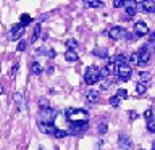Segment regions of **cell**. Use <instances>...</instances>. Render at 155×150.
Instances as JSON below:
<instances>
[{"mask_svg":"<svg viewBox=\"0 0 155 150\" xmlns=\"http://www.w3.org/2000/svg\"><path fill=\"white\" fill-rule=\"evenodd\" d=\"M116 97L120 100H124V99H128V92H126V89H118L116 90Z\"/></svg>","mask_w":155,"mask_h":150,"instance_id":"cell-27","label":"cell"},{"mask_svg":"<svg viewBox=\"0 0 155 150\" xmlns=\"http://www.w3.org/2000/svg\"><path fill=\"white\" fill-rule=\"evenodd\" d=\"M140 150H144V148H140Z\"/></svg>","mask_w":155,"mask_h":150,"instance_id":"cell-45","label":"cell"},{"mask_svg":"<svg viewBox=\"0 0 155 150\" xmlns=\"http://www.w3.org/2000/svg\"><path fill=\"white\" fill-rule=\"evenodd\" d=\"M118 145H120V148H123V150H129L131 148V139L128 137L126 134H120V140H118Z\"/></svg>","mask_w":155,"mask_h":150,"instance_id":"cell-12","label":"cell"},{"mask_svg":"<svg viewBox=\"0 0 155 150\" xmlns=\"http://www.w3.org/2000/svg\"><path fill=\"white\" fill-rule=\"evenodd\" d=\"M152 115H153V111H152V110H150V108L144 111V118H145V119H147V121H149V119H152Z\"/></svg>","mask_w":155,"mask_h":150,"instance_id":"cell-36","label":"cell"},{"mask_svg":"<svg viewBox=\"0 0 155 150\" xmlns=\"http://www.w3.org/2000/svg\"><path fill=\"white\" fill-rule=\"evenodd\" d=\"M39 106H41V110L50 108V103H48V100L45 99V97H41V99H39Z\"/></svg>","mask_w":155,"mask_h":150,"instance_id":"cell-26","label":"cell"},{"mask_svg":"<svg viewBox=\"0 0 155 150\" xmlns=\"http://www.w3.org/2000/svg\"><path fill=\"white\" fill-rule=\"evenodd\" d=\"M84 5L87 8H99V7H102V2H86Z\"/></svg>","mask_w":155,"mask_h":150,"instance_id":"cell-31","label":"cell"},{"mask_svg":"<svg viewBox=\"0 0 155 150\" xmlns=\"http://www.w3.org/2000/svg\"><path fill=\"white\" fill-rule=\"evenodd\" d=\"M116 74H118V81L121 82H126L131 79V74H133V70H131L129 65H121L118 66V70H116Z\"/></svg>","mask_w":155,"mask_h":150,"instance_id":"cell-5","label":"cell"},{"mask_svg":"<svg viewBox=\"0 0 155 150\" xmlns=\"http://www.w3.org/2000/svg\"><path fill=\"white\" fill-rule=\"evenodd\" d=\"M124 39H126V41H128V42H134V41H136V36H134L133 32H126Z\"/></svg>","mask_w":155,"mask_h":150,"instance_id":"cell-35","label":"cell"},{"mask_svg":"<svg viewBox=\"0 0 155 150\" xmlns=\"http://www.w3.org/2000/svg\"><path fill=\"white\" fill-rule=\"evenodd\" d=\"M19 19H21V21H19V24H21V26H23V28H26V26H28V24H29V23H31V21H32V18H31V16H29V15H26V13H23V15H21V16H19Z\"/></svg>","mask_w":155,"mask_h":150,"instance_id":"cell-20","label":"cell"},{"mask_svg":"<svg viewBox=\"0 0 155 150\" xmlns=\"http://www.w3.org/2000/svg\"><path fill=\"white\" fill-rule=\"evenodd\" d=\"M23 32H24V28L21 26V24H13V28L10 29L8 32V39L10 41H18L19 37H23Z\"/></svg>","mask_w":155,"mask_h":150,"instance_id":"cell-8","label":"cell"},{"mask_svg":"<svg viewBox=\"0 0 155 150\" xmlns=\"http://www.w3.org/2000/svg\"><path fill=\"white\" fill-rule=\"evenodd\" d=\"M89 124L87 121H76V123H71L70 129L66 131V134H71V135H78V134H82L84 131H87Z\"/></svg>","mask_w":155,"mask_h":150,"instance_id":"cell-4","label":"cell"},{"mask_svg":"<svg viewBox=\"0 0 155 150\" xmlns=\"http://www.w3.org/2000/svg\"><path fill=\"white\" fill-rule=\"evenodd\" d=\"M139 77H140V82L144 84V82H147V81L152 79V74H150L149 71H140L139 73Z\"/></svg>","mask_w":155,"mask_h":150,"instance_id":"cell-22","label":"cell"},{"mask_svg":"<svg viewBox=\"0 0 155 150\" xmlns=\"http://www.w3.org/2000/svg\"><path fill=\"white\" fill-rule=\"evenodd\" d=\"M113 7H115V8H121V7H124V2H121V0H116V2H113Z\"/></svg>","mask_w":155,"mask_h":150,"instance_id":"cell-38","label":"cell"},{"mask_svg":"<svg viewBox=\"0 0 155 150\" xmlns=\"http://www.w3.org/2000/svg\"><path fill=\"white\" fill-rule=\"evenodd\" d=\"M92 53H94L95 57H99V58H107L108 57V50H107V48H94V50H92Z\"/></svg>","mask_w":155,"mask_h":150,"instance_id":"cell-18","label":"cell"},{"mask_svg":"<svg viewBox=\"0 0 155 150\" xmlns=\"http://www.w3.org/2000/svg\"><path fill=\"white\" fill-rule=\"evenodd\" d=\"M26 47H28V42H26V39H23V41H19L16 50L18 52H24V48H26Z\"/></svg>","mask_w":155,"mask_h":150,"instance_id":"cell-32","label":"cell"},{"mask_svg":"<svg viewBox=\"0 0 155 150\" xmlns=\"http://www.w3.org/2000/svg\"><path fill=\"white\" fill-rule=\"evenodd\" d=\"M31 70H32V73H34L36 76H39V74L42 73V66H41V63H39V61H32Z\"/></svg>","mask_w":155,"mask_h":150,"instance_id":"cell-21","label":"cell"},{"mask_svg":"<svg viewBox=\"0 0 155 150\" xmlns=\"http://www.w3.org/2000/svg\"><path fill=\"white\" fill-rule=\"evenodd\" d=\"M66 47H68V50H76L78 41H76V39H68V41H66Z\"/></svg>","mask_w":155,"mask_h":150,"instance_id":"cell-23","label":"cell"},{"mask_svg":"<svg viewBox=\"0 0 155 150\" xmlns=\"http://www.w3.org/2000/svg\"><path fill=\"white\" fill-rule=\"evenodd\" d=\"M86 99H87V102H89V103H97V102H99V92L94 90V89H91V90L86 94Z\"/></svg>","mask_w":155,"mask_h":150,"instance_id":"cell-15","label":"cell"},{"mask_svg":"<svg viewBox=\"0 0 155 150\" xmlns=\"http://www.w3.org/2000/svg\"><path fill=\"white\" fill-rule=\"evenodd\" d=\"M39 150H44V148H42V147H41V148H39Z\"/></svg>","mask_w":155,"mask_h":150,"instance_id":"cell-44","label":"cell"},{"mask_svg":"<svg viewBox=\"0 0 155 150\" xmlns=\"http://www.w3.org/2000/svg\"><path fill=\"white\" fill-rule=\"evenodd\" d=\"M13 100H15V103H16L18 106V110L19 111H23L24 110V99H23V94H13Z\"/></svg>","mask_w":155,"mask_h":150,"instance_id":"cell-16","label":"cell"},{"mask_svg":"<svg viewBox=\"0 0 155 150\" xmlns=\"http://www.w3.org/2000/svg\"><path fill=\"white\" fill-rule=\"evenodd\" d=\"M52 135H53V137H57V139H61V137H65V135H68V134H66V131H63V129H58V128H57V129H55V132H53Z\"/></svg>","mask_w":155,"mask_h":150,"instance_id":"cell-28","label":"cell"},{"mask_svg":"<svg viewBox=\"0 0 155 150\" xmlns=\"http://www.w3.org/2000/svg\"><path fill=\"white\" fill-rule=\"evenodd\" d=\"M66 118L68 119H73V123L76 121H87L89 118V113L84 110V108H66Z\"/></svg>","mask_w":155,"mask_h":150,"instance_id":"cell-1","label":"cell"},{"mask_svg":"<svg viewBox=\"0 0 155 150\" xmlns=\"http://www.w3.org/2000/svg\"><path fill=\"white\" fill-rule=\"evenodd\" d=\"M41 121H45V123H53L57 118V110H53L52 106L50 108H44L41 110Z\"/></svg>","mask_w":155,"mask_h":150,"instance_id":"cell-6","label":"cell"},{"mask_svg":"<svg viewBox=\"0 0 155 150\" xmlns=\"http://www.w3.org/2000/svg\"><path fill=\"white\" fill-rule=\"evenodd\" d=\"M115 68H116V66L111 63V60H110L108 63H105V66L100 70V79H102V77H104V79H105V77H108V74H111V73L115 71Z\"/></svg>","mask_w":155,"mask_h":150,"instance_id":"cell-11","label":"cell"},{"mask_svg":"<svg viewBox=\"0 0 155 150\" xmlns=\"http://www.w3.org/2000/svg\"><path fill=\"white\" fill-rule=\"evenodd\" d=\"M121 103V100L118 99V97H116V95H113V97H110V105L111 106H118Z\"/></svg>","mask_w":155,"mask_h":150,"instance_id":"cell-33","label":"cell"},{"mask_svg":"<svg viewBox=\"0 0 155 150\" xmlns=\"http://www.w3.org/2000/svg\"><path fill=\"white\" fill-rule=\"evenodd\" d=\"M84 81L89 86H94L95 82H99L100 81V70L97 66H89L84 71Z\"/></svg>","mask_w":155,"mask_h":150,"instance_id":"cell-2","label":"cell"},{"mask_svg":"<svg viewBox=\"0 0 155 150\" xmlns=\"http://www.w3.org/2000/svg\"><path fill=\"white\" fill-rule=\"evenodd\" d=\"M147 45H149V48H153V47H155V32H152V34H150Z\"/></svg>","mask_w":155,"mask_h":150,"instance_id":"cell-34","label":"cell"},{"mask_svg":"<svg viewBox=\"0 0 155 150\" xmlns=\"http://www.w3.org/2000/svg\"><path fill=\"white\" fill-rule=\"evenodd\" d=\"M150 55H152V50L149 48L147 44H144L142 47L137 50V65L139 66H145L150 60Z\"/></svg>","mask_w":155,"mask_h":150,"instance_id":"cell-3","label":"cell"},{"mask_svg":"<svg viewBox=\"0 0 155 150\" xmlns=\"http://www.w3.org/2000/svg\"><path fill=\"white\" fill-rule=\"evenodd\" d=\"M134 36H139V37H142V36H147L149 34V24L147 23H144V21H137L134 24Z\"/></svg>","mask_w":155,"mask_h":150,"instance_id":"cell-9","label":"cell"},{"mask_svg":"<svg viewBox=\"0 0 155 150\" xmlns=\"http://www.w3.org/2000/svg\"><path fill=\"white\" fill-rule=\"evenodd\" d=\"M126 29L124 28H121V26H113L108 31V36H110V39H113V41H120V39H123L124 36H126Z\"/></svg>","mask_w":155,"mask_h":150,"instance_id":"cell-7","label":"cell"},{"mask_svg":"<svg viewBox=\"0 0 155 150\" xmlns=\"http://www.w3.org/2000/svg\"><path fill=\"white\" fill-rule=\"evenodd\" d=\"M0 94H3V89H2V87H0Z\"/></svg>","mask_w":155,"mask_h":150,"instance_id":"cell-43","label":"cell"},{"mask_svg":"<svg viewBox=\"0 0 155 150\" xmlns=\"http://www.w3.org/2000/svg\"><path fill=\"white\" fill-rule=\"evenodd\" d=\"M65 60L66 61H76L78 60V52L76 50H66L65 52Z\"/></svg>","mask_w":155,"mask_h":150,"instance_id":"cell-17","label":"cell"},{"mask_svg":"<svg viewBox=\"0 0 155 150\" xmlns=\"http://www.w3.org/2000/svg\"><path fill=\"white\" fill-rule=\"evenodd\" d=\"M136 92H137L139 95L140 94H145V92H147V86L142 84V82H137V84H136Z\"/></svg>","mask_w":155,"mask_h":150,"instance_id":"cell-24","label":"cell"},{"mask_svg":"<svg viewBox=\"0 0 155 150\" xmlns=\"http://www.w3.org/2000/svg\"><path fill=\"white\" fill-rule=\"evenodd\" d=\"M129 118H131V119H137V118H139V115H137V111H134V110H131V111H129Z\"/></svg>","mask_w":155,"mask_h":150,"instance_id":"cell-37","label":"cell"},{"mask_svg":"<svg viewBox=\"0 0 155 150\" xmlns=\"http://www.w3.org/2000/svg\"><path fill=\"white\" fill-rule=\"evenodd\" d=\"M18 70H19V65H18V63H16V65L13 66V70H12V76H13V77H15V76L18 74Z\"/></svg>","mask_w":155,"mask_h":150,"instance_id":"cell-39","label":"cell"},{"mask_svg":"<svg viewBox=\"0 0 155 150\" xmlns=\"http://www.w3.org/2000/svg\"><path fill=\"white\" fill-rule=\"evenodd\" d=\"M111 63L115 66H121V65H128V57L123 55V53H116V55L111 58Z\"/></svg>","mask_w":155,"mask_h":150,"instance_id":"cell-13","label":"cell"},{"mask_svg":"<svg viewBox=\"0 0 155 150\" xmlns=\"http://www.w3.org/2000/svg\"><path fill=\"white\" fill-rule=\"evenodd\" d=\"M147 131L149 132H155V119H149L147 121Z\"/></svg>","mask_w":155,"mask_h":150,"instance_id":"cell-30","label":"cell"},{"mask_svg":"<svg viewBox=\"0 0 155 150\" xmlns=\"http://www.w3.org/2000/svg\"><path fill=\"white\" fill-rule=\"evenodd\" d=\"M45 53H47V57H48V58H53V57L57 55V52H55V50H52V48H50L48 52H45Z\"/></svg>","mask_w":155,"mask_h":150,"instance_id":"cell-40","label":"cell"},{"mask_svg":"<svg viewBox=\"0 0 155 150\" xmlns=\"http://www.w3.org/2000/svg\"><path fill=\"white\" fill-rule=\"evenodd\" d=\"M124 10H126V15L131 18V16H134L136 13H137V7H136V2H124Z\"/></svg>","mask_w":155,"mask_h":150,"instance_id":"cell-14","label":"cell"},{"mask_svg":"<svg viewBox=\"0 0 155 150\" xmlns=\"http://www.w3.org/2000/svg\"><path fill=\"white\" fill-rule=\"evenodd\" d=\"M107 131H108V123H100V124H99V129H97L99 135H104Z\"/></svg>","mask_w":155,"mask_h":150,"instance_id":"cell-25","label":"cell"},{"mask_svg":"<svg viewBox=\"0 0 155 150\" xmlns=\"http://www.w3.org/2000/svg\"><path fill=\"white\" fill-rule=\"evenodd\" d=\"M128 63H133V65H137V52H133V53H129V57H128Z\"/></svg>","mask_w":155,"mask_h":150,"instance_id":"cell-29","label":"cell"},{"mask_svg":"<svg viewBox=\"0 0 155 150\" xmlns=\"http://www.w3.org/2000/svg\"><path fill=\"white\" fill-rule=\"evenodd\" d=\"M41 29H42V28H41V24L37 23V24H36V28H34V32H32L31 39H29V42H36V41H37V37L41 36Z\"/></svg>","mask_w":155,"mask_h":150,"instance_id":"cell-19","label":"cell"},{"mask_svg":"<svg viewBox=\"0 0 155 150\" xmlns=\"http://www.w3.org/2000/svg\"><path fill=\"white\" fill-rule=\"evenodd\" d=\"M52 73H53V66H48L47 68V74H52Z\"/></svg>","mask_w":155,"mask_h":150,"instance_id":"cell-41","label":"cell"},{"mask_svg":"<svg viewBox=\"0 0 155 150\" xmlns=\"http://www.w3.org/2000/svg\"><path fill=\"white\" fill-rule=\"evenodd\" d=\"M152 150H155V140H153V144H152Z\"/></svg>","mask_w":155,"mask_h":150,"instance_id":"cell-42","label":"cell"},{"mask_svg":"<svg viewBox=\"0 0 155 150\" xmlns=\"http://www.w3.org/2000/svg\"><path fill=\"white\" fill-rule=\"evenodd\" d=\"M37 128H39V131L41 132H44V134H53L55 132V124L53 123H45V121H39L37 123Z\"/></svg>","mask_w":155,"mask_h":150,"instance_id":"cell-10","label":"cell"}]
</instances>
